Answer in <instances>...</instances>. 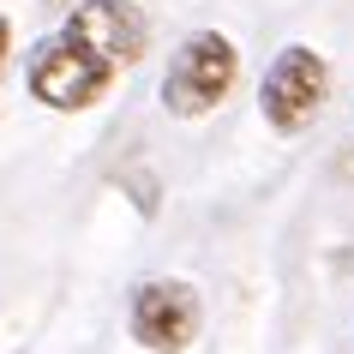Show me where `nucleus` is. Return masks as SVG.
Wrapping results in <instances>:
<instances>
[{
  "label": "nucleus",
  "instance_id": "obj_1",
  "mask_svg": "<svg viewBox=\"0 0 354 354\" xmlns=\"http://www.w3.org/2000/svg\"><path fill=\"white\" fill-rule=\"evenodd\" d=\"M114 73H120V66L102 60L91 42L78 37V30H66V24H60L55 37H42L37 48H30V60H24L30 96L48 102V109H60V114H78V109H91V102H102V91L114 84Z\"/></svg>",
  "mask_w": 354,
  "mask_h": 354
},
{
  "label": "nucleus",
  "instance_id": "obj_2",
  "mask_svg": "<svg viewBox=\"0 0 354 354\" xmlns=\"http://www.w3.org/2000/svg\"><path fill=\"white\" fill-rule=\"evenodd\" d=\"M234 73H241V55L223 30H192L174 55H168L162 73V109L174 120H198L234 91Z\"/></svg>",
  "mask_w": 354,
  "mask_h": 354
},
{
  "label": "nucleus",
  "instance_id": "obj_3",
  "mask_svg": "<svg viewBox=\"0 0 354 354\" xmlns=\"http://www.w3.org/2000/svg\"><path fill=\"white\" fill-rule=\"evenodd\" d=\"M330 96V66L313 42H288L259 78V109L270 120V132H306Z\"/></svg>",
  "mask_w": 354,
  "mask_h": 354
},
{
  "label": "nucleus",
  "instance_id": "obj_4",
  "mask_svg": "<svg viewBox=\"0 0 354 354\" xmlns=\"http://www.w3.org/2000/svg\"><path fill=\"white\" fill-rule=\"evenodd\" d=\"M205 324V300L198 288L180 277H150L132 288V306H127V330L138 348L150 354H187L192 336Z\"/></svg>",
  "mask_w": 354,
  "mask_h": 354
},
{
  "label": "nucleus",
  "instance_id": "obj_5",
  "mask_svg": "<svg viewBox=\"0 0 354 354\" xmlns=\"http://www.w3.org/2000/svg\"><path fill=\"white\" fill-rule=\"evenodd\" d=\"M66 30H78V37L91 42L102 60H114V66L138 60L145 42H150V24H145V12H138L132 0H84L73 19H66Z\"/></svg>",
  "mask_w": 354,
  "mask_h": 354
},
{
  "label": "nucleus",
  "instance_id": "obj_6",
  "mask_svg": "<svg viewBox=\"0 0 354 354\" xmlns=\"http://www.w3.org/2000/svg\"><path fill=\"white\" fill-rule=\"evenodd\" d=\"M6 48H12V24L0 19V60H6Z\"/></svg>",
  "mask_w": 354,
  "mask_h": 354
}]
</instances>
